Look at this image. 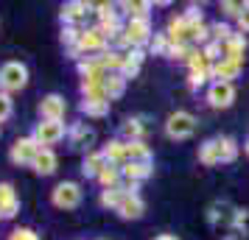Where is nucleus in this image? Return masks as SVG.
Here are the masks:
<instances>
[{
    "mask_svg": "<svg viewBox=\"0 0 249 240\" xmlns=\"http://www.w3.org/2000/svg\"><path fill=\"white\" fill-rule=\"evenodd\" d=\"M238 160V143L232 137H210L199 148V162L213 168V165H230Z\"/></svg>",
    "mask_w": 249,
    "mask_h": 240,
    "instance_id": "1",
    "label": "nucleus"
},
{
    "mask_svg": "<svg viewBox=\"0 0 249 240\" xmlns=\"http://www.w3.org/2000/svg\"><path fill=\"white\" fill-rule=\"evenodd\" d=\"M151 36H154V31H151V23L148 20H126L124 34L118 36L115 42L118 45H126V48H143L151 42Z\"/></svg>",
    "mask_w": 249,
    "mask_h": 240,
    "instance_id": "2",
    "label": "nucleus"
},
{
    "mask_svg": "<svg viewBox=\"0 0 249 240\" xmlns=\"http://www.w3.org/2000/svg\"><path fill=\"white\" fill-rule=\"evenodd\" d=\"M196 126H199V120H196L191 112L177 109V112L168 114V120H165V134H168L171 140H188V137H193Z\"/></svg>",
    "mask_w": 249,
    "mask_h": 240,
    "instance_id": "3",
    "label": "nucleus"
},
{
    "mask_svg": "<svg viewBox=\"0 0 249 240\" xmlns=\"http://www.w3.org/2000/svg\"><path fill=\"white\" fill-rule=\"evenodd\" d=\"M25 84H28V70H25V64H20V62H6L0 67V90L3 92H17V90H23Z\"/></svg>",
    "mask_w": 249,
    "mask_h": 240,
    "instance_id": "4",
    "label": "nucleus"
},
{
    "mask_svg": "<svg viewBox=\"0 0 249 240\" xmlns=\"http://www.w3.org/2000/svg\"><path fill=\"white\" fill-rule=\"evenodd\" d=\"M51 201L59 209H76L81 204V187L76 182H59L51 193Z\"/></svg>",
    "mask_w": 249,
    "mask_h": 240,
    "instance_id": "5",
    "label": "nucleus"
},
{
    "mask_svg": "<svg viewBox=\"0 0 249 240\" xmlns=\"http://www.w3.org/2000/svg\"><path fill=\"white\" fill-rule=\"evenodd\" d=\"M235 101V84H224V81H210L207 87V103L213 109H227Z\"/></svg>",
    "mask_w": 249,
    "mask_h": 240,
    "instance_id": "6",
    "label": "nucleus"
},
{
    "mask_svg": "<svg viewBox=\"0 0 249 240\" xmlns=\"http://www.w3.org/2000/svg\"><path fill=\"white\" fill-rule=\"evenodd\" d=\"M65 137V123L62 120H42V123H36L34 128V140L39 143V148L42 145H56L59 140Z\"/></svg>",
    "mask_w": 249,
    "mask_h": 240,
    "instance_id": "7",
    "label": "nucleus"
},
{
    "mask_svg": "<svg viewBox=\"0 0 249 240\" xmlns=\"http://www.w3.org/2000/svg\"><path fill=\"white\" fill-rule=\"evenodd\" d=\"M39 143H36L34 137H23V140H17L12 145V162L14 165H34V160H36V154H39Z\"/></svg>",
    "mask_w": 249,
    "mask_h": 240,
    "instance_id": "8",
    "label": "nucleus"
},
{
    "mask_svg": "<svg viewBox=\"0 0 249 240\" xmlns=\"http://www.w3.org/2000/svg\"><path fill=\"white\" fill-rule=\"evenodd\" d=\"M109 39L98 31V25L95 28H87V31H81V39H79V50L81 53H104V50H109Z\"/></svg>",
    "mask_w": 249,
    "mask_h": 240,
    "instance_id": "9",
    "label": "nucleus"
},
{
    "mask_svg": "<svg viewBox=\"0 0 249 240\" xmlns=\"http://www.w3.org/2000/svg\"><path fill=\"white\" fill-rule=\"evenodd\" d=\"M115 212L124 218V221H137V218H143V212H146V201L140 198V193H126L121 207Z\"/></svg>",
    "mask_w": 249,
    "mask_h": 240,
    "instance_id": "10",
    "label": "nucleus"
},
{
    "mask_svg": "<svg viewBox=\"0 0 249 240\" xmlns=\"http://www.w3.org/2000/svg\"><path fill=\"white\" fill-rule=\"evenodd\" d=\"M65 112H68V103H65V98L56 95V92H53V95H45L42 103H39V114H42V120H62Z\"/></svg>",
    "mask_w": 249,
    "mask_h": 240,
    "instance_id": "11",
    "label": "nucleus"
},
{
    "mask_svg": "<svg viewBox=\"0 0 249 240\" xmlns=\"http://www.w3.org/2000/svg\"><path fill=\"white\" fill-rule=\"evenodd\" d=\"M244 50H247V36L235 31L227 42H221V59L227 62H244Z\"/></svg>",
    "mask_w": 249,
    "mask_h": 240,
    "instance_id": "12",
    "label": "nucleus"
},
{
    "mask_svg": "<svg viewBox=\"0 0 249 240\" xmlns=\"http://www.w3.org/2000/svg\"><path fill=\"white\" fill-rule=\"evenodd\" d=\"M241 70H244V62H227V59H221V62H215L213 64L210 79L213 81H224V84H232V79L241 76Z\"/></svg>",
    "mask_w": 249,
    "mask_h": 240,
    "instance_id": "13",
    "label": "nucleus"
},
{
    "mask_svg": "<svg viewBox=\"0 0 249 240\" xmlns=\"http://www.w3.org/2000/svg\"><path fill=\"white\" fill-rule=\"evenodd\" d=\"M92 9H95L92 3H81V0L65 3V6H62V20H65L68 25H76L79 20H84V17H87V14L92 12Z\"/></svg>",
    "mask_w": 249,
    "mask_h": 240,
    "instance_id": "14",
    "label": "nucleus"
},
{
    "mask_svg": "<svg viewBox=\"0 0 249 240\" xmlns=\"http://www.w3.org/2000/svg\"><path fill=\"white\" fill-rule=\"evenodd\" d=\"M109 162L104 157L101 151H87V157L81 162V176H87V179H98V173L107 168Z\"/></svg>",
    "mask_w": 249,
    "mask_h": 240,
    "instance_id": "15",
    "label": "nucleus"
},
{
    "mask_svg": "<svg viewBox=\"0 0 249 240\" xmlns=\"http://www.w3.org/2000/svg\"><path fill=\"white\" fill-rule=\"evenodd\" d=\"M17 209H20V201H17V195H14V187L9 182H3L0 184V215L14 218Z\"/></svg>",
    "mask_w": 249,
    "mask_h": 240,
    "instance_id": "16",
    "label": "nucleus"
},
{
    "mask_svg": "<svg viewBox=\"0 0 249 240\" xmlns=\"http://www.w3.org/2000/svg\"><path fill=\"white\" fill-rule=\"evenodd\" d=\"M121 171H124L126 182H137L140 184V182H146L148 176L154 173V168H151V162H126Z\"/></svg>",
    "mask_w": 249,
    "mask_h": 240,
    "instance_id": "17",
    "label": "nucleus"
},
{
    "mask_svg": "<svg viewBox=\"0 0 249 240\" xmlns=\"http://www.w3.org/2000/svg\"><path fill=\"white\" fill-rule=\"evenodd\" d=\"M101 154L107 157L109 165H118V168H124L126 165V143L124 140H109V143L101 148Z\"/></svg>",
    "mask_w": 249,
    "mask_h": 240,
    "instance_id": "18",
    "label": "nucleus"
},
{
    "mask_svg": "<svg viewBox=\"0 0 249 240\" xmlns=\"http://www.w3.org/2000/svg\"><path fill=\"white\" fill-rule=\"evenodd\" d=\"M39 176H51V173L56 171V154L51 148H42L39 154H36V160H34V165H31Z\"/></svg>",
    "mask_w": 249,
    "mask_h": 240,
    "instance_id": "19",
    "label": "nucleus"
},
{
    "mask_svg": "<svg viewBox=\"0 0 249 240\" xmlns=\"http://www.w3.org/2000/svg\"><path fill=\"white\" fill-rule=\"evenodd\" d=\"M143 134H146V126H143L140 117H129L124 126H121V137H124V143H137V140H143Z\"/></svg>",
    "mask_w": 249,
    "mask_h": 240,
    "instance_id": "20",
    "label": "nucleus"
},
{
    "mask_svg": "<svg viewBox=\"0 0 249 240\" xmlns=\"http://www.w3.org/2000/svg\"><path fill=\"white\" fill-rule=\"evenodd\" d=\"M70 143H73V148H90L92 143H95V131L79 123V126L70 128Z\"/></svg>",
    "mask_w": 249,
    "mask_h": 240,
    "instance_id": "21",
    "label": "nucleus"
},
{
    "mask_svg": "<svg viewBox=\"0 0 249 240\" xmlns=\"http://www.w3.org/2000/svg\"><path fill=\"white\" fill-rule=\"evenodd\" d=\"M98 182H101L104 190H112V187H121L124 182V171L118 168V165H107L101 173H98Z\"/></svg>",
    "mask_w": 249,
    "mask_h": 240,
    "instance_id": "22",
    "label": "nucleus"
},
{
    "mask_svg": "<svg viewBox=\"0 0 249 240\" xmlns=\"http://www.w3.org/2000/svg\"><path fill=\"white\" fill-rule=\"evenodd\" d=\"M126 162H151V148H148L143 140L126 143Z\"/></svg>",
    "mask_w": 249,
    "mask_h": 240,
    "instance_id": "23",
    "label": "nucleus"
},
{
    "mask_svg": "<svg viewBox=\"0 0 249 240\" xmlns=\"http://www.w3.org/2000/svg\"><path fill=\"white\" fill-rule=\"evenodd\" d=\"M104 90H107V98L109 101H115V98H121L126 90V79L121 76V73H109L107 79H104Z\"/></svg>",
    "mask_w": 249,
    "mask_h": 240,
    "instance_id": "24",
    "label": "nucleus"
},
{
    "mask_svg": "<svg viewBox=\"0 0 249 240\" xmlns=\"http://www.w3.org/2000/svg\"><path fill=\"white\" fill-rule=\"evenodd\" d=\"M118 9H124L129 20H148V12L154 9L151 3H121Z\"/></svg>",
    "mask_w": 249,
    "mask_h": 240,
    "instance_id": "25",
    "label": "nucleus"
},
{
    "mask_svg": "<svg viewBox=\"0 0 249 240\" xmlns=\"http://www.w3.org/2000/svg\"><path fill=\"white\" fill-rule=\"evenodd\" d=\"M124 195H126V190L124 187H112V190H101V207H109V209H118L121 207V201H124Z\"/></svg>",
    "mask_w": 249,
    "mask_h": 240,
    "instance_id": "26",
    "label": "nucleus"
},
{
    "mask_svg": "<svg viewBox=\"0 0 249 240\" xmlns=\"http://www.w3.org/2000/svg\"><path fill=\"white\" fill-rule=\"evenodd\" d=\"M81 112L87 117H104L109 112V103L107 101H81Z\"/></svg>",
    "mask_w": 249,
    "mask_h": 240,
    "instance_id": "27",
    "label": "nucleus"
},
{
    "mask_svg": "<svg viewBox=\"0 0 249 240\" xmlns=\"http://www.w3.org/2000/svg\"><path fill=\"white\" fill-rule=\"evenodd\" d=\"M168 48H171V42H168L165 34H154L151 42H148V50H151L154 56H168Z\"/></svg>",
    "mask_w": 249,
    "mask_h": 240,
    "instance_id": "28",
    "label": "nucleus"
},
{
    "mask_svg": "<svg viewBox=\"0 0 249 240\" xmlns=\"http://www.w3.org/2000/svg\"><path fill=\"white\" fill-rule=\"evenodd\" d=\"M247 6L249 3H244V0H224V3H221V12L227 14V17H241V14L247 12Z\"/></svg>",
    "mask_w": 249,
    "mask_h": 240,
    "instance_id": "29",
    "label": "nucleus"
},
{
    "mask_svg": "<svg viewBox=\"0 0 249 240\" xmlns=\"http://www.w3.org/2000/svg\"><path fill=\"white\" fill-rule=\"evenodd\" d=\"M232 34H235V31H232L227 23H213V25H210V36H213V42H218V45L227 42Z\"/></svg>",
    "mask_w": 249,
    "mask_h": 240,
    "instance_id": "30",
    "label": "nucleus"
},
{
    "mask_svg": "<svg viewBox=\"0 0 249 240\" xmlns=\"http://www.w3.org/2000/svg\"><path fill=\"white\" fill-rule=\"evenodd\" d=\"M218 238H221V240H244V238H247V229L241 226V224H232V226L224 229Z\"/></svg>",
    "mask_w": 249,
    "mask_h": 240,
    "instance_id": "31",
    "label": "nucleus"
},
{
    "mask_svg": "<svg viewBox=\"0 0 249 240\" xmlns=\"http://www.w3.org/2000/svg\"><path fill=\"white\" fill-rule=\"evenodd\" d=\"M202 53L207 56V62H213V64H215V62H221V45H218V42H213V39L202 48Z\"/></svg>",
    "mask_w": 249,
    "mask_h": 240,
    "instance_id": "32",
    "label": "nucleus"
},
{
    "mask_svg": "<svg viewBox=\"0 0 249 240\" xmlns=\"http://www.w3.org/2000/svg\"><path fill=\"white\" fill-rule=\"evenodd\" d=\"M207 81H210V73H191V76H188V87L196 92V90H202Z\"/></svg>",
    "mask_w": 249,
    "mask_h": 240,
    "instance_id": "33",
    "label": "nucleus"
},
{
    "mask_svg": "<svg viewBox=\"0 0 249 240\" xmlns=\"http://www.w3.org/2000/svg\"><path fill=\"white\" fill-rule=\"evenodd\" d=\"M9 240H39V235L31 232V229H14L12 235H9Z\"/></svg>",
    "mask_w": 249,
    "mask_h": 240,
    "instance_id": "34",
    "label": "nucleus"
},
{
    "mask_svg": "<svg viewBox=\"0 0 249 240\" xmlns=\"http://www.w3.org/2000/svg\"><path fill=\"white\" fill-rule=\"evenodd\" d=\"M9 114H12V101H9L6 92H0V120H6Z\"/></svg>",
    "mask_w": 249,
    "mask_h": 240,
    "instance_id": "35",
    "label": "nucleus"
},
{
    "mask_svg": "<svg viewBox=\"0 0 249 240\" xmlns=\"http://www.w3.org/2000/svg\"><path fill=\"white\" fill-rule=\"evenodd\" d=\"M238 28H241V34H249V6H247V12L238 17Z\"/></svg>",
    "mask_w": 249,
    "mask_h": 240,
    "instance_id": "36",
    "label": "nucleus"
},
{
    "mask_svg": "<svg viewBox=\"0 0 249 240\" xmlns=\"http://www.w3.org/2000/svg\"><path fill=\"white\" fill-rule=\"evenodd\" d=\"M154 240H179V238H177V235H157Z\"/></svg>",
    "mask_w": 249,
    "mask_h": 240,
    "instance_id": "37",
    "label": "nucleus"
},
{
    "mask_svg": "<svg viewBox=\"0 0 249 240\" xmlns=\"http://www.w3.org/2000/svg\"><path fill=\"white\" fill-rule=\"evenodd\" d=\"M244 151H247V157H249V140H247V143H244Z\"/></svg>",
    "mask_w": 249,
    "mask_h": 240,
    "instance_id": "38",
    "label": "nucleus"
},
{
    "mask_svg": "<svg viewBox=\"0 0 249 240\" xmlns=\"http://www.w3.org/2000/svg\"><path fill=\"white\" fill-rule=\"evenodd\" d=\"M0 218H3V215H0Z\"/></svg>",
    "mask_w": 249,
    "mask_h": 240,
    "instance_id": "39",
    "label": "nucleus"
}]
</instances>
